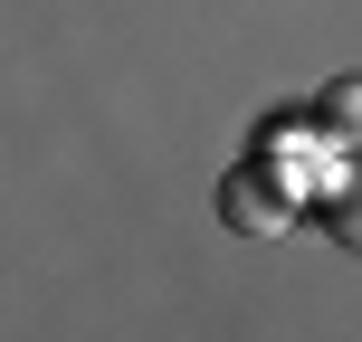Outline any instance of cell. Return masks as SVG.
Returning <instances> with one entry per match:
<instances>
[{
	"instance_id": "cell-1",
	"label": "cell",
	"mask_w": 362,
	"mask_h": 342,
	"mask_svg": "<svg viewBox=\"0 0 362 342\" xmlns=\"http://www.w3.org/2000/svg\"><path fill=\"white\" fill-rule=\"evenodd\" d=\"M219 219H229L238 238H286V228H296V190H286V171L238 162L229 181H219Z\"/></svg>"
},
{
	"instance_id": "cell-2",
	"label": "cell",
	"mask_w": 362,
	"mask_h": 342,
	"mask_svg": "<svg viewBox=\"0 0 362 342\" xmlns=\"http://www.w3.org/2000/svg\"><path fill=\"white\" fill-rule=\"evenodd\" d=\"M325 228L344 238V248H362V152H353V162L325 181Z\"/></svg>"
},
{
	"instance_id": "cell-3",
	"label": "cell",
	"mask_w": 362,
	"mask_h": 342,
	"mask_svg": "<svg viewBox=\"0 0 362 342\" xmlns=\"http://www.w3.org/2000/svg\"><path fill=\"white\" fill-rule=\"evenodd\" d=\"M325 133H334V143H362V76L325 86Z\"/></svg>"
}]
</instances>
